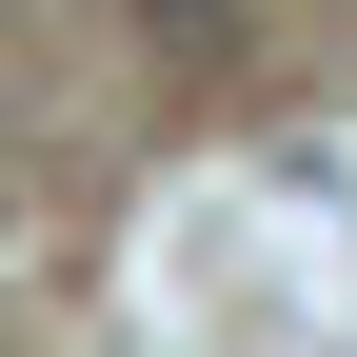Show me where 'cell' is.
Wrapping results in <instances>:
<instances>
[{"mask_svg": "<svg viewBox=\"0 0 357 357\" xmlns=\"http://www.w3.org/2000/svg\"><path fill=\"white\" fill-rule=\"evenodd\" d=\"M119 20H139L178 79H238V60H258V0H119Z\"/></svg>", "mask_w": 357, "mask_h": 357, "instance_id": "cell-1", "label": "cell"}]
</instances>
